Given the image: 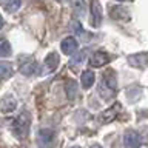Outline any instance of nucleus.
<instances>
[{"mask_svg":"<svg viewBox=\"0 0 148 148\" xmlns=\"http://www.w3.org/2000/svg\"><path fill=\"white\" fill-rule=\"evenodd\" d=\"M29 125H31V116L28 111H23L22 114H18L16 119L11 122V131L18 140L28 137L29 133Z\"/></svg>","mask_w":148,"mask_h":148,"instance_id":"nucleus-1","label":"nucleus"},{"mask_svg":"<svg viewBox=\"0 0 148 148\" xmlns=\"http://www.w3.org/2000/svg\"><path fill=\"white\" fill-rule=\"evenodd\" d=\"M116 88H117V80H116L114 71L113 69H108V71H105L103 76H102V83H100V88H99V92H100V96L103 97V100H108L111 96H114Z\"/></svg>","mask_w":148,"mask_h":148,"instance_id":"nucleus-2","label":"nucleus"},{"mask_svg":"<svg viewBox=\"0 0 148 148\" xmlns=\"http://www.w3.org/2000/svg\"><path fill=\"white\" fill-rule=\"evenodd\" d=\"M140 136H139L137 131H134V130H128L127 133H125L123 136V145L125 148H139L140 147Z\"/></svg>","mask_w":148,"mask_h":148,"instance_id":"nucleus-3","label":"nucleus"},{"mask_svg":"<svg viewBox=\"0 0 148 148\" xmlns=\"http://www.w3.org/2000/svg\"><path fill=\"white\" fill-rule=\"evenodd\" d=\"M39 140H40V143H42L45 148H51V147L54 145V142H56V133L53 131V130H49V128L40 130V133H39Z\"/></svg>","mask_w":148,"mask_h":148,"instance_id":"nucleus-4","label":"nucleus"},{"mask_svg":"<svg viewBox=\"0 0 148 148\" xmlns=\"http://www.w3.org/2000/svg\"><path fill=\"white\" fill-rule=\"evenodd\" d=\"M110 62V54L105 53V51H96L94 54L90 57V65L94 68H99V66H103Z\"/></svg>","mask_w":148,"mask_h":148,"instance_id":"nucleus-5","label":"nucleus"},{"mask_svg":"<svg viewBox=\"0 0 148 148\" xmlns=\"http://www.w3.org/2000/svg\"><path fill=\"white\" fill-rule=\"evenodd\" d=\"M102 23V6L99 0H91V25L97 28Z\"/></svg>","mask_w":148,"mask_h":148,"instance_id":"nucleus-6","label":"nucleus"},{"mask_svg":"<svg viewBox=\"0 0 148 148\" xmlns=\"http://www.w3.org/2000/svg\"><path fill=\"white\" fill-rule=\"evenodd\" d=\"M119 111H120V103H114L113 106H111V108L105 110L103 113L99 116L100 122H102V123H110L111 120L116 119V116L119 114Z\"/></svg>","mask_w":148,"mask_h":148,"instance_id":"nucleus-7","label":"nucleus"},{"mask_svg":"<svg viewBox=\"0 0 148 148\" xmlns=\"http://www.w3.org/2000/svg\"><path fill=\"white\" fill-rule=\"evenodd\" d=\"M57 66H59V54L57 53H49L45 59V66L42 69V74L54 71Z\"/></svg>","mask_w":148,"mask_h":148,"instance_id":"nucleus-8","label":"nucleus"},{"mask_svg":"<svg viewBox=\"0 0 148 148\" xmlns=\"http://www.w3.org/2000/svg\"><path fill=\"white\" fill-rule=\"evenodd\" d=\"M60 48H62L63 54H73V53H76V51H77L79 43H77V40L74 39V37H66V39L62 40Z\"/></svg>","mask_w":148,"mask_h":148,"instance_id":"nucleus-9","label":"nucleus"},{"mask_svg":"<svg viewBox=\"0 0 148 148\" xmlns=\"http://www.w3.org/2000/svg\"><path fill=\"white\" fill-rule=\"evenodd\" d=\"M16 106H17L16 97L11 96V94L5 96L3 99L0 100V111H2V113H11V111L16 110Z\"/></svg>","mask_w":148,"mask_h":148,"instance_id":"nucleus-10","label":"nucleus"},{"mask_svg":"<svg viewBox=\"0 0 148 148\" xmlns=\"http://www.w3.org/2000/svg\"><path fill=\"white\" fill-rule=\"evenodd\" d=\"M128 62L133 66H145L148 63V53H139V54H133L128 56Z\"/></svg>","mask_w":148,"mask_h":148,"instance_id":"nucleus-11","label":"nucleus"},{"mask_svg":"<svg viewBox=\"0 0 148 148\" xmlns=\"http://www.w3.org/2000/svg\"><path fill=\"white\" fill-rule=\"evenodd\" d=\"M73 9L76 12V16L79 18L85 17L86 16V5H85V0H73Z\"/></svg>","mask_w":148,"mask_h":148,"instance_id":"nucleus-12","label":"nucleus"},{"mask_svg":"<svg viewBox=\"0 0 148 148\" xmlns=\"http://www.w3.org/2000/svg\"><path fill=\"white\" fill-rule=\"evenodd\" d=\"M39 71H40V68L36 62H29V63L23 65V66L20 68V73L23 74V76H34V74H37Z\"/></svg>","mask_w":148,"mask_h":148,"instance_id":"nucleus-13","label":"nucleus"},{"mask_svg":"<svg viewBox=\"0 0 148 148\" xmlns=\"http://www.w3.org/2000/svg\"><path fill=\"white\" fill-rule=\"evenodd\" d=\"M12 76V65L9 62H0V80H6Z\"/></svg>","mask_w":148,"mask_h":148,"instance_id":"nucleus-14","label":"nucleus"},{"mask_svg":"<svg viewBox=\"0 0 148 148\" xmlns=\"http://www.w3.org/2000/svg\"><path fill=\"white\" fill-rule=\"evenodd\" d=\"M80 80H82V86L85 88V90H88V88L92 86V83H94V80H96V76H94L92 71H83Z\"/></svg>","mask_w":148,"mask_h":148,"instance_id":"nucleus-15","label":"nucleus"},{"mask_svg":"<svg viewBox=\"0 0 148 148\" xmlns=\"http://www.w3.org/2000/svg\"><path fill=\"white\" fill-rule=\"evenodd\" d=\"M65 91H66V96L69 100H74L77 96V83L74 80H66V83H65Z\"/></svg>","mask_w":148,"mask_h":148,"instance_id":"nucleus-16","label":"nucleus"},{"mask_svg":"<svg viewBox=\"0 0 148 148\" xmlns=\"http://www.w3.org/2000/svg\"><path fill=\"white\" fill-rule=\"evenodd\" d=\"M22 6V0H5V9L8 12H16Z\"/></svg>","mask_w":148,"mask_h":148,"instance_id":"nucleus-17","label":"nucleus"},{"mask_svg":"<svg viewBox=\"0 0 148 148\" xmlns=\"http://www.w3.org/2000/svg\"><path fill=\"white\" fill-rule=\"evenodd\" d=\"M11 56V45L6 39L0 40V57H8Z\"/></svg>","mask_w":148,"mask_h":148,"instance_id":"nucleus-18","label":"nucleus"},{"mask_svg":"<svg viewBox=\"0 0 148 148\" xmlns=\"http://www.w3.org/2000/svg\"><path fill=\"white\" fill-rule=\"evenodd\" d=\"M71 29L74 32H77V34H80V36H90V32H86V34L83 32V28L79 22H71Z\"/></svg>","mask_w":148,"mask_h":148,"instance_id":"nucleus-19","label":"nucleus"},{"mask_svg":"<svg viewBox=\"0 0 148 148\" xmlns=\"http://www.w3.org/2000/svg\"><path fill=\"white\" fill-rule=\"evenodd\" d=\"M83 59H85V53H77L74 57L69 60L71 62V66H76V65H80L83 62Z\"/></svg>","mask_w":148,"mask_h":148,"instance_id":"nucleus-20","label":"nucleus"},{"mask_svg":"<svg viewBox=\"0 0 148 148\" xmlns=\"http://www.w3.org/2000/svg\"><path fill=\"white\" fill-rule=\"evenodd\" d=\"M3 23H5V22H3V17L0 16V29H2V28H3Z\"/></svg>","mask_w":148,"mask_h":148,"instance_id":"nucleus-21","label":"nucleus"},{"mask_svg":"<svg viewBox=\"0 0 148 148\" xmlns=\"http://www.w3.org/2000/svg\"><path fill=\"white\" fill-rule=\"evenodd\" d=\"M91 148H103V147H102V145H99V143H94V145H92Z\"/></svg>","mask_w":148,"mask_h":148,"instance_id":"nucleus-22","label":"nucleus"},{"mask_svg":"<svg viewBox=\"0 0 148 148\" xmlns=\"http://www.w3.org/2000/svg\"><path fill=\"white\" fill-rule=\"evenodd\" d=\"M56 2H65V0H56Z\"/></svg>","mask_w":148,"mask_h":148,"instance_id":"nucleus-23","label":"nucleus"},{"mask_svg":"<svg viewBox=\"0 0 148 148\" xmlns=\"http://www.w3.org/2000/svg\"><path fill=\"white\" fill-rule=\"evenodd\" d=\"M73 148H80V147H73Z\"/></svg>","mask_w":148,"mask_h":148,"instance_id":"nucleus-24","label":"nucleus"},{"mask_svg":"<svg viewBox=\"0 0 148 148\" xmlns=\"http://www.w3.org/2000/svg\"><path fill=\"white\" fill-rule=\"evenodd\" d=\"M119 2H123V0H119Z\"/></svg>","mask_w":148,"mask_h":148,"instance_id":"nucleus-25","label":"nucleus"}]
</instances>
